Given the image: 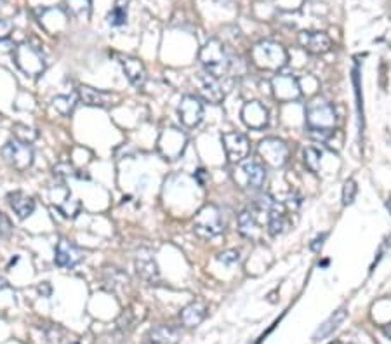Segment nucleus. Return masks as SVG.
Returning a JSON list of instances; mask_svg holds the SVG:
<instances>
[{"label": "nucleus", "mask_w": 391, "mask_h": 344, "mask_svg": "<svg viewBox=\"0 0 391 344\" xmlns=\"http://www.w3.org/2000/svg\"><path fill=\"white\" fill-rule=\"evenodd\" d=\"M299 44L310 54H325L332 47L329 35L322 34V32H303L299 34Z\"/></svg>", "instance_id": "obj_17"}, {"label": "nucleus", "mask_w": 391, "mask_h": 344, "mask_svg": "<svg viewBox=\"0 0 391 344\" xmlns=\"http://www.w3.org/2000/svg\"><path fill=\"white\" fill-rule=\"evenodd\" d=\"M258 152L263 162L272 167H282L289 159V148L284 141L277 138H266L259 143Z\"/></svg>", "instance_id": "obj_9"}, {"label": "nucleus", "mask_w": 391, "mask_h": 344, "mask_svg": "<svg viewBox=\"0 0 391 344\" xmlns=\"http://www.w3.org/2000/svg\"><path fill=\"white\" fill-rule=\"evenodd\" d=\"M179 339V334L176 329H171L167 325H160L150 332V343L148 344H176Z\"/></svg>", "instance_id": "obj_24"}, {"label": "nucleus", "mask_w": 391, "mask_h": 344, "mask_svg": "<svg viewBox=\"0 0 391 344\" xmlns=\"http://www.w3.org/2000/svg\"><path fill=\"white\" fill-rule=\"evenodd\" d=\"M357 192H358V186L353 179H348L343 186V206H352L357 199Z\"/></svg>", "instance_id": "obj_32"}, {"label": "nucleus", "mask_w": 391, "mask_h": 344, "mask_svg": "<svg viewBox=\"0 0 391 344\" xmlns=\"http://www.w3.org/2000/svg\"><path fill=\"white\" fill-rule=\"evenodd\" d=\"M336 122H338V117H336L334 106L325 100L317 98L306 106V127L315 139L327 141L334 133Z\"/></svg>", "instance_id": "obj_1"}, {"label": "nucleus", "mask_w": 391, "mask_h": 344, "mask_svg": "<svg viewBox=\"0 0 391 344\" xmlns=\"http://www.w3.org/2000/svg\"><path fill=\"white\" fill-rule=\"evenodd\" d=\"M305 164L312 172H320V164H322V152L320 150L313 148V146H308L305 150Z\"/></svg>", "instance_id": "obj_28"}, {"label": "nucleus", "mask_w": 391, "mask_h": 344, "mask_svg": "<svg viewBox=\"0 0 391 344\" xmlns=\"http://www.w3.org/2000/svg\"><path fill=\"white\" fill-rule=\"evenodd\" d=\"M84 259V251L73 242L61 239L56 245V256H54V263L60 268H75L80 265Z\"/></svg>", "instance_id": "obj_13"}, {"label": "nucleus", "mask_w": 391, "mask_h": 344, "mask_svg": "<svg viewBox=\"0 0 391 344\" xmlns=\"http://www.w3.org/2000/svg\"><path fill=\"white\" fill-rule=\"evenodd\" d=\"M331 344H343V343H339V341H336V343H331Z\"/></svg>", "instance_id": "obj_39"}, {"label": "nucleus", "mask_w": 391, "mask_h": 344, "mask_svg": "<svg viewBox=\"0 0 391 344\" xmlns=\"http://www.w3.org/2000/svg\"><path fill=\"white\" fill-rule=\"evenodd\" d=\"M346 313H348V311L343 308V310L336 311L334 315H331V317H329V320H325L324 324H322L320 327L317 329L315 336H313V341H322V339L329 338V336H331L332 332H334L336 329H338L339 325H341L343 322H345Z\"/></svg>", "instance_id": "obj_22"}, {"label": "nucleus", "mask_w": 391, "mask_h": 344, "mask_svg": "<svg viewBox=\"0 0 391 344\" xmlns=\"http://www.w3.org/2000/svg\"><path fill=\"white\" fill-rule=\"evenodd\" d=\"M273 87V96L282 103H291V101L299 100L301 96V87L299 82L296 80V77H292L291 73H280L275 75V79L272 80Z\"/></svg>", "instance_id": "obj_11"}, {"label": "nucleus", "mask_w": 391, "mask_h": 344, "mask_svg": "<svg viewBox=\"0 0 391 344\" xmlns=\"http://www.w3.org/2000/svg\"><path fill=\"white\" fill-rule=\"evenodd\" d=\"M200 63L206 68V73L216 77V79L226 75L230 67H232V60L226 53L225 44L218 39L207 40L206 46L200 51Z\"/></svg>", "instance_id": "obj_2"}, {"label": "nucleus", "mask_w": 391, "mask_h": 344, "mask_svg": "<svg viewBox=\"0 0 391 344\" xmlns=\"http://www.w3.org/2000/svg\"><path fill=\"white\" fill-rule=\"evenodd\" d=\"M195 87L199 91L200 96L204 98L209 103L218 105L221 103L223 98H225V93H223L221 86H219L218 79L209 73H202V75L195 77Z\"/></svg>", "instance_id": "obj_15"}, {"label": "nucleus", "mask_w": 391, "mask_h": 344, "mask_svg": "<svg viewBox=\"0 0 391 344\" xmlns=\"http://www.w3.org/2000/svg\"><path fill=\"white\" fill-rule=\"evenodd\" d=\"M242 120L252 131H261L268 126V110L259 101H249L242 108Z\"/></svg>", "instance_id": "obj_14"}, {"label": "nucleus", "mask_w": 391, "mask_h": 344, "mask_svg": "<svg viewBox=\"0 0 391 344\" xmlns=\"http://www.w3.org/2000/svg\"><path fill=\"white\" fill-rule=\"evenodd\" d=\"M193 232L204 240L218 239L225 232V221H223L221 211L216 206H206L200 209L199 214L193 219Z\"/></svg>", "instance_id": "obj_4"}, {"label": "nucleus", "mask_w": 391, "mask_h": 344, "mask_svg": "<svg viewBox=\"0 0 391 344\" xmlns=\"http://www.w3.org/2000/svg\"><path fill=\"white\" fill-rule=\"evenodd\" d=\"M385 334H386V336H388V338L391 339V324L388 325V327H386V329H385Z\"/></svg>", "instance_id": "obj_37"}, {"label": "nucleus", "mask_w": 391, "mask_h": 344, "mask_svg": "<svg viewBox=\"0 0 391 344\" xmlns=\"http://www.w3.org/2000/svg\"><path fill=\"white\" fill-rule=\"evenodd\" d=\"M120 65H122L124 68V73H126L127 80H129L131 84H133L134 87H140L145 86L146 82V70H145V65L141 63L140 60H136V58H122L120 60Z\"/></svg>", "instance_id": "obj_19"}, {"label": "nucleus", "mask_w": 391, "mask_h": 344, "mask_svg": "<svg viewBox=\"0 0 391 344\" xmlns=\"http://www.w3.org/2000/svg\"><path fill=\"white\" fill-rule=\"evenodd\" d=\"M289 221L284 216V212L279 211V207L268 211V233L272 237H279L287 230Z\"/></svg>", "instance_id": "obj_25"}, {"label": "nucleus", "mask_w": 391, "mask_h": 344, "mask_svg": "<svg viewBox=\"0 0 391 344\" xmlns=\"http://www.w3.org/2000/svg\"><path fill=\"white\" fill-rule=\"evenodd\" d=\"M386 207H388V211H390V214H391V199L386 202Z\"/></svg>", "instance_id": "obj_38"}, {"label": "nucleus", "mask_w": 391, "mask_h": 344, "mask_svg": "<svg viewBox=\"0 0 391 344\" xmlns=\"http://www.w3.org/2000/svg\"><path fill=\"white\" fill-rule=\"evenodd\" d=\"M67 9L70 11L75 18H89L91 13V0H65Z\"/></svg>", "instance_id": "obj_27"}, {"label": "nucleus", "mask_w": 391, "mask_h": 344, "mask_svg": "<svg viewBox=\"0 0 391 344\" xmlns=\"http://www.w3.org/2000/svg\"><path fill=\"white\" fill-rule=\"evenodd\" d=\"M218 261L223 263L226 266H233L240 261L239 251H225L218 256Z\"/></svg>", "instance_id": "obj_33"}, {"label": "nucleus", "mask_w": 391, "mask_h": 344, "mask_svg": "<svg viewBox=\"0 0 391 344\" xmlns=\"http://www.w3.org/2000/svg\"><path fill=\"white\" fill-rule=\"evenodd\" d=\"M204 176H206V171L204 169H200V171H197V178H199V181H200V185H204Z\"/></svg>", "instance_id": "obj_36"}, {"label": "nucleus", "mask_w": 391, "mask_h": 344, "mask_svg": "<svg viewBox=\"0 0 391 344\" xmlns=\"http://www.w3.org/2000/svg\"><path fill=\"white\" fill-rule=\"evenodd\" d=\"M186 148V136L185 133L178 129H166L159 138V152L166 159L176 160L183 155Z\"/></svg>", "instance_id": "obj_10"}, {"label": "nucleus", "mask_w": 391, "mask_h": 344, "mask_svg": "<svg viewBox=\"0 0 391 344\" xmlns=\"http://www.w3.org/2000/svg\"><path fill=\"white\" fill-rule=\"evenodd\" d=\"M13 136H14V139H18V141L27 143V145H32V143H34L35 139L39 138V134H37L35 129L25 126V124H14V126H13Z\"/></svg>", "instance_id": "obj_26"}, {"label": "nucleus", "mask_w": 391, "mask_h": 344, "mask_svg": "<svg viewBox=\"0 0 391 344\" xmlns=\"http://www.w3.org/2000/svg\"><path fill=\"white\" fill-rule=\"evenodd\" d=\"M105 282L112 285V287H115V285L127 284V282H129V277H127L120 268H113L112 266V268H107V272H105Z\"/></svg>", "instance_id": "obj_30"}, {"label": "nucleus", "mask_w": 391, "mask_h": 344, "mask_svg": "<svg viewBox=\"0 0 391 344\" xmlns=\"http://www.w3.org/2000/svg\"><path fill=\"white\" fill-rule=\"evenodd\" d=\"M233 179L239 183L240 188L259 190L266 181V169L258 160H244L233 172Z\"/></svg>", "instance_id": "obj_6"}, {"label": "nucleus", "mask_w": 391, "mask_h": 344, "mask_svg": "<svg viewBox=\"0 0 391 344\" xmlns=\"http://www.w3.org/2000/svg\"><path fill=\"white\" fill-rule=\"evenodd\" d=\"M75 103H77V96H58L54 98L53 106L61 113V115L68 117L73 112V108H75Z\"/></svg>", "instance_id": "obj_29"}, {"label": "nucleus", "mask_w": 391, "mask_h": 344, "mask_svg": "<svg viewBox=\"0 0 391 344\" xmlns=\"http://www.w3.org/2000/svg\"><path fill=\"white\" fill-rule=\"evenodd\" d=\"M7 202L20 219L30 218L35 211V200L23 192H11L7 195Z\"/></svg>", "instance_id": "obj_18"}, {"label": "nucleus", "mask_w": 391, "mask_h": 344, "mask_svg": "<svg viewBox=\"0 0 391 344\" xmlns=\"http://www.w3.org/2000/svg\"><path fill=\"white\" fill-rule=\"evenodd\" d=\"M77 93H79L80 101L87 106H107L110 103V96L107 93L93 89L89 86H80Z\"/></svg>", "instance_id": "obj_23"}, {"label": "nucleus", "mask_w": 391, "mask_h": 344, "mask_svg": "<svg viewBox=\"0 0 391 344\" xmlns=\"http://www.w3.org/2000/svg\"><path fill=\"white\" fill-rule=\"evenodd\" d=\"M126 21H127L126 7L117 6V7H113V11H110L108 23L112 25V27H122V25H126Z\"/></svg>", "instance_id": "obj_31"}, {"label": "nucleus", "mask_w": 391, "mask_h": 344, "mask_svg": "<svg viewBox=\"0 0 391 344\" xmlns=\"http://www.w3.org/2000/svg\"><path fill=\"white\" fill-rule=\"evenodd\" d=\"M327 239V235H322L320 239H317L315 240V244H312V251H315V252H319L320 249H322V245H324V240Z\"/></svg>", "instance_id": "obj_35"}, {"label": "nucleus", "mask_w": 391, "mask_h": 344, "mask_svg": "<svg viewBox=\"0 0 391 344\" xmlns=\"http://www.w3.org/2000/svg\"><path fill=\"white\" fill-rule=\"evenodd\" d=\"M136 272L143 280L155 282L159 278V266H157L155 258L150 252L141 251L136 258Z\"/></svg>", "instance_id": "obj_21"}, {"label": "nucleus", "mask_w": 391, "mask_h": 344, "mask_svg": "<svg viewBox=\"0 0 391 344\" xmlns=\"http://www.w3.org/2000/svg\"><path fill=\"white\" fill-rule=\"evenodd\" d=\"M207 317V305L202 301H195L192 305H188L186 308H183L179 313V320L185 327H197V325L202 324Z\"/></svg>", "instance_id": "obj_20"}, {"label": "nucleus", "mask_w": 391, "mask_h": 344, "mask_svg": "<svg viewBox=\"0 0 391 344\" xmlns=\"http://www.w3.org/2000/svg\"><path fill=\"white\" fill-rule=\"evenodd\" d=\"M2 157L13 169L25 172L32 167L34 164V148L27 143H21L18 139H11L4 145Z\"/></svg>", "instance_id": "obj_5"}, {"label": "nucleus", "mask_w": 391, "mask_h": 344, "mask_svg": "<svg viewBox=\"0 0 391 344\" xmlns=\"http://www.w3.org/2000/svg\"><path fill=\"white\" fill-rule=\"evenodd\" d=\"M223 146H225L226 159L233 164H240L249 157L251 153V143L247 139L246 134L242 133H225L221 136Z\"/></svg>", "instance_id": "obj_8"}, {"label": "nucleus", "mask_w": 391, "mask_h": 344, "mask_svg": "<svg viewBox=\"0 0 391 344\" xmlns=\"http://www.w3.org/2000/svg\"><path fill=\"white\" fill-rule=\"evenodd\" d=\"M178 115L183 126L188 127V129L200 126V122L204 120L202 101L195 96H185L178 106Z\"/></svg>", "instance_id": "obj_12"}, {"label": "nucleus", "mask_w": 391, "mask_h": 344, "mask_svg": "<svg viewBox=\"0 0 391 344\" xmlns=\"http://www.w3.org/2000/svg\"><path fill=\"white\" fill-rule=\"evenodd\" d=\"M14 63L18 65L21 72L30 77L42 75V72L46 70L44 56L40 54V51L32 47L30 44H21V46L16 47V51H14Z\"/></svg>", "instance_id": "obj_7"}, {"label": "nucleus", "mask_w": 391, "mask_h": 344, "mask_svg": "<svg viewBox=\"0 0 391 344\" xmlns=\"http://www.w3.org/2000/svg\"><path fill=\"white\" fill-rule=\"evenodd\" d=\"M239 226H240V233H242L246 239L254 242L263 240L265 228H261V225H259V216H258V209L256 207L247 209V211H244L242 214L239 216Z\"/></svg>", "instance_id": "obj_16"}, {"label": "nucleus", "mask_w": 391, "mask_h": 344, "mask_svg": "<svg viewBox=\"0 0 391 344\" xmlns=\"http://www.w3.org/2000/svg\"><path fill=\"white\" fill-rule=\"evenodd\" d=\"M251 58L254 65L261 70H280L287 65V51L284 49L280 44L272 42V40H265L252 47Z\"/></svg>", "instance_id": "obj_3"}, {"label": "nucleus", "mask_w": 391, "mask_h": 344, "mask_svg": "<svg viewBox=\"0 0 391 344\" xmlns=\"http://www.w3.org/2000/svg\"><path fill=\"white\" fill-rule=\"evenodd\" d=\"M11 232H13L11 221L7 219V216L0 211V237H9Z\"/></svg>", "instance_id": "obj_34"}]
</instances>
